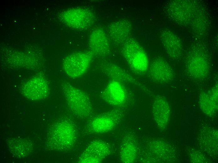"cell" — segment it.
<instances>
[{
  "mask_svg": "<svg viewBox=\"0 0 218 163\" xmlns=\"http://www.w3.org/2000/svg\"><path fill=\"white\" fill-rule=\"evenodd\" d=\"M94 55L90 51H77L69 55L63 62L65 73L72 78L83 76L89 69Z\"/></svg>",
  "mask_w": 218,
  "mask_h": 163,
  "instance_id": "4",
  "label": "cell"
},
{
  "mask_svg": "<svg viewBox=\"0 0 218 163\" xmlns=\"http://www.w3.org/2000/svg\"><path fill=\"white\" fill-rule=\"evenodd\" d=\"M61 87L68 105L75 115L82 119L91 116L93 107L89 98L84 91L67 82H63Z\"/></svg>",
  "mask_w": 218,
  "mask_h": 163,
  "instance_id": "2",
  "label": "cell"
},
{
  "mask_svg": "<svg viewBox=\"0 0 218 163\" xmlns=\"http://www.w3.org/2000/svg\"><path fill=\"white\" fill-rule=\"evenodd\" d=\"M102 98L107 103L115 106L123 105L127 99L126 90L122 83L112 80L107 84L102 94Z\"/></svg>",
  "mask_w": 218,
  "mask_h": 163,
  "instance_id": "13",
  "label": "cell"
},
{
  "mask_svg": "<svg viewBox=\"0 0 218 163\" xmlns=\"http://www.w3.org/2000/svg\"><path fill=\"white\" fill-rule=\"evenodd\" d=\"M217 85L207 92H203L200 94V106L205 114L209 116L214 115L217 109Z\"/></svg>",
  "mask_w": 218,
  "mask_h": 163,
  "instance_id": "17",
  "label": "cell"
},
{
  "mask_svg": "<svg viewBox=\"0 0 218 163\" xmlns=\"http://www.w3.org/2000/svg\"><path fill=\"white\" fill-rule=\"evenodd\" d=\"M188 71L192 77L198 79L206 77L209 72L207 58L200 51H194L189 56L187 63Z\"/></svg>",
  "mask_w": 218,
  "mask_h": 163,
  "instance_id": "11",
  "label": "cell"
},
{
  "mask_svg": "<svg viewBox=\"0 0 218 163\" xmlns=\"http://www.w3.org/2000/svg\"><path fill=\"white\" fill-rule=\"evenodd\" d=\"M23 94L29 99L38 100L45 98L50 92L49 85L42 76H35L26 82L22 89Z\"/></svg>",
  "mask_w": 218,
  "mask_h": 163,
  "instance_id": "8",
  "label": "cell"
},
{
  "mask_svg": "<svg viewBox=\"0 0 218 163\" xmlns=\"http://www.w3.org/2000/svg\"><path fill=\"white\" fill-rule=\"evenodd\" d=\"M89 45L90 51L94 55L103 57L110 53L109 39L106 33L101 28L95 29L91 32Z\"/></svg>",
  "mask_w": 218,
  "mask_h": 163,
  "instance_id": "12",
  "label": "cell"
},
{
  "mask_svg": "<svg viewBox=\"0 0 218 163\" xmlns=\"http://www.w3.org/2000/svg\"><path fill=\"white\" fill-rule=\"evenodd\" d=\"M122 52L131 69L143 74L148 70L149 61L146 52L135 38L130 37L122 45Z\"/></svg>",
  "mask_w": 218,
  "mask_h": 163,
  "instance_id": "3",
  "label": "cell"
},
{
  "mask_svg": "<svg viewBox=\"0 0 218 163\" xmlns=\"http://www.w3.org/2000/svg\"><path fill=\"white\" fill-rule=\"evenodd\" d=\"M149 71L151 79L158 83H169L172 81L174 76L171 66L165 60L161 58H157L152 61Z\"/></svg>",
  "mask_w": 218,
  "mask_h": 163,
  "instance_id": "10",
  "label": "cell"
},
{
  "mask_svg": "<svg viewBox=\"0 0 218 163\" xmlns=\"http://www.w3.org/2000/svg\"><path fill=\"white\" fill-rule=\"evenodd\" d=\"M77 137L74 124L70 120H61L50 128L47 136V146L52 150L67 151L74 146Z\"/></svg>",
  "mask_w": 218,
  "mask_h": 163,
  "instance_id": "1",
  "label": "cell"
},
{
  "mask_svg": "<svg viewBox=\"0 0 218 163\" xmlns=\"http://www.w3.org/2000/svg\"><path fill=\"white\" fill-rule=\"evenodd\" d=\"M153 111L154 118L158 126L164 129L168 124L171 114L169 104L165 97L159 95L156 97Z\"/></svg>",
  "mask_w": 218,
  "mask_h": 163,
  "instance_id": "14",
  "label": "cell"
},
{
  "mask_svg": "<svg viewBox=\"0 0 218 163\" xmlns=\"http://www.w3.org/2000/svg\"><path fill=\"white\" fill-rule=\"evenodd\" d=\"M62 19L70 27L76 30H83L91 27L94 22L95 16L91 9L76 7L65 12Z\"/></svg>",
  "mask_w": 218,
  "mask_h": 163,
  "instance_id": "5",
  "label": "cell"
},
{
  "mask_svg": "<svg viewBox=\"0 0 218 163\" xmlns=\"http://www.w3.org/2000/svg\"><path fill=\"white\" fill-rule=\"evenodd\" d=\"M10 143L9 147L11 152L19 157H24L28 155L32 147L30 142L23 139H13Z\"/></svg>",
  "mask_w": 218,
  "mask_h": 163,
  "instance_id": "18",
  "label": "cell"
},
{
  "mask_svg": "<svg viewBox=\"0 0 218 163\" xmlns=\"http://www.w3.org/2000/svg\"><path fill=\"white\" fill-rule=\"evenodd\" d=\"M160 37L166 51L171 58L177 59L182 54V48L178 38L171 31L164 29L160 33Z\"/></svg>",
  "mask_w": 218,
  "mask_h": 163,
  "instance_id": "15",
  "label": "cell"
},
{
  "mask_svg": "<svg viewBox=\"0 0 218 163\" xmlns=\"http://www.w3.org/2000/svg\"><path fill=\"white\" fill-rule=\"evenodd\" d=\"M103 73L107 76L121 83H128L137 84V82L131 75L118 66L111 63H102L101 66Z\"/></svg>",
  "mask_w": 218,
  "mask_h": 163,
  "instance_id": "16",
  "label": "cell"
},
{
  "mask_svg": "<svg viewBox=\"0 0 218 163\" xmlns=\"http://www.w3.org/2000/svg\"><path fill=\"white\" fill-rule=\"evenodd\" d=\"M111 152V147L106 142L100 139L91 141L79 157L80 163L101 162Z\"/></svg>",
  "mask_w": 218,
  "mask_h": 163,
  "instance_id": "7",
  "label": "cell"
},
{
  "mask_svg": "<svg viewBox=\"0 0 218 163\" xmlns=\"http://www.w3.org/2000/svg\"><path fill=\"white\" fill-rule=\"evenodd\" d=\"M132 29L130 22L123 19L110 24L107 28L106 34L109 39L115 44L122 46L131 37Z\"/></svg>",
  "mask_w": 218,
  "mask_h": 163,
  "instance_id": "9",
  "label": "cell"
},
{
  "mask_svg": "<svg viewBox=\"0 0 218 163\" xmlns=\"http://www.w3.org/2000/svg\"><path fill=\"white\" fill-rule=\"evenodd\" d=\"M136 148L134 143L131 140L126 141L123 145L120 151V159L123 163L133 162L136 157Z\"/></svg>",
  "mask_w": 218,
  "mask_h": 163,
  "instance_id": "19",
  "label": "cell"
},
{
  "mask_svg": "<svg viewBox=\"0 0 218 163\" xmlns=\"http://www.w3.org/2000/svg\"><path fill=\"white\" fill-rule=\"evenodd\" d=\"M121 116V113L117 110L101 114L89 121L86 126V131L92 134H101L109 132L117 125Z\"/></svg>",
  "mask_w": 218,
  "mask_h": 163,
  "instance_id": "6",
  "label": "cell"
}]
</instances>
